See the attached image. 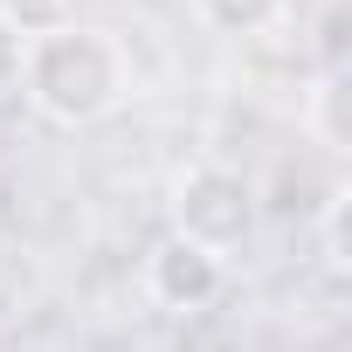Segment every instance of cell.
<instances>
[{
    "instance_id": "1",
    "label": "cell",
    "mask_w": 352,
    "mask_h": 352,
    "mask_svg": "<svg viewBox=\"0 0 352 352\" xmlns=\"http://www.w3.org/2000/svg\"><path fill=\"white\" fill-rule=\"evenodd\" d=\"M14 69H21L28 104L42 118H56V124H97L124 97V49L104 28H76V21L42 28V35L21 42Z\"/></svg>"
},
{
    "instance_id": "3",
    "label": "cell",
    "mask_w": 352,
    "mask_h": 352,
    "mask_svg": "<svg viewBox=\"0 0 352 352\" xmlns=\"http://www.w3.org/2000/svg\"><path fill=\"white\" fill-rule=\"evenodd\" d=\"M145 283H152V297L173 304V311H201L208 297H221L228 263L208 256V249H194V242H180V235H166V242L145 256Z\"/></svg>"
},
{
    "instance_id": "4",
    "label": "cell",
    "mask_w": 352,
    "mask_h": 352,
    "mask_svg": "<svg viewBox=\"0 0 352 352\" xmlns=\"http://www.w3.org/2000/svg\"><path fill=\"white\" fill-rule=\"evenodd\" d=\"M201 8V21H214L221 35H256V28H270L290 0H194Z\"/></svg>"
},
{
    "instance_id": "2",
    "label": "cell",
    "mask_w": 352,
    "mask_h": 352,
    "mask_svg": "<svg viewBox=\"0 0 352 352\" xmlns=\"http://www.w3.org/2000/svg\"><path fill=\"white\" fill-rule=\"evenodd\" d=\"M173 235L228 263V249H242L256 235V187L242 180L235 166L201 159L187 180L173 187Z\"/></svg>"
}]
</instances>
